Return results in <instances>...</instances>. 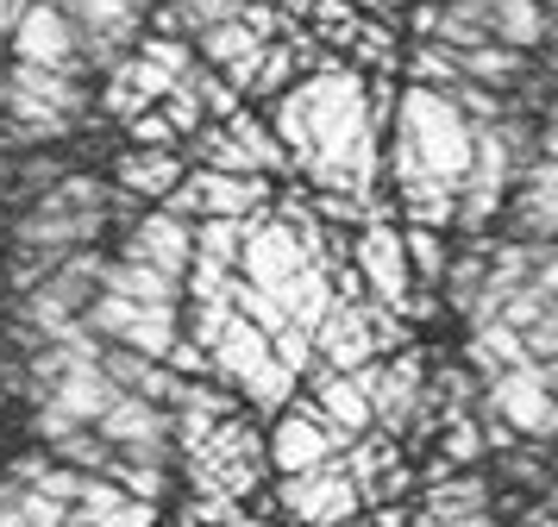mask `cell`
Segmentation results:
<instances>
[{
	"label": "cell",
	"mask_w": 558,
	"mask_h": 527,
	"mask_svg": "<svg viewBox=\"0 0 558 527\" xmlns=\"http://www.w3.org/2000/svg\"><path fill=\"white\" fill-rule=\"evenodd\" d=\"M339 452H345V440H339V433H332L314 408H289V415H282V427H277V440H270V458H277L289 477L314 471V465H332Z\"/></svg>",
	"instance_id": "cell-3"
},
{
	"label": "cell",
	"mask_w": 558,
	"mask_h": 527,
	"mask_svg": "<svg viewBox=\"0 0 558 527\" xmlns=\"http://www.w3.org/2000/svg\"><path fill=\"white\" fill-rule=\"evenodd\" d=\"M546 465H553V477H558V452H546Z\"/></svg>",
	"instance_id": "cell-6"
},
{
	"label": "cell",
	"mask_w": 558,
	"mask_h": 527,
	"mask_svg": "<svg viewBox=\"0 0 558 527\" xmlns=\"http://www.w3.org/2000/svg\"><path fill=\"white\" fill-rule=\"evenodd\" d=\"M483 408H496L508 427H514V440H558V402L546 390V371L539 364H514V371L489 376L477 390Z\"/></svg>",
	"instance_id": "cell-1"
},
{
	"label": "cell",
	"mask_w": 558,
	"mask_h": 527,
	"mask_svg": "<svg viewBox=\"0 0 558 527\" xmlns=\"http://www.w3.org/2000/svg\"><path fill=\"white\" fill-rule=\"evenodd\" d=\"M402 251H408V264L421 271V283L439 296V276H446V257H452V251L439 245V232H433V226H414V232L402 239Z\"/></svg>",
	"instance_id": "cell-5"
},
{
	"label": "cell",
	"mask_w": 558,
	"mask_h": 527,
	"mask_svg": "<svg viewBox=\"0 0 558 527\" xmlns=\"http://www.w3.org/2000/svg\"><path fill=\"white\" fill-rule=\"evenodd\" d=\"M364 271H371V283H377V296L389 301V308L408 301V251H402V239L371 232V239H364Z\"/></svg>",
	"instance_id": "cell-4"
},
{
	"label": "cell",
	"mask_w": 558,
	"mask_h": 527,
	"mask_svg": "<svg viewBox=\"0 0 558 527\" xmlns=\"http://www.w3.org/2000/svg\"><path fill=\"white\" fill-rule=\"evenodd\" d=\"M282 508L302 527H332V522H357V483L345 477V465H314V471H295L282 483Z\"/></svg>",
	"instance_id": "cell-2"
}]
</instances>
